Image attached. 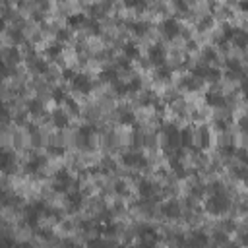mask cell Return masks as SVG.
Returning <instances> with one entry per match:
<instances>
[{
	"label": "cell",
	"mask_w": 248,
	"mask_h": 248,
	"mask_svg": "<svg viewBox=\"0 0 248 248\" xmlns=\"http://www.w3.org/2000/svg\"><path fill=\"white\" fill-rule=\"evenodd\" d=\"M2 169H4V172H12V169H16V159L8 151L2 155Z\"/></svg>",
	"instance_id": "cell-33"
},
{
	"label": "cell",
	"mask_w": 248,
	"mask_h": 248,
	"mask_svg": "<svg viewBox=\"0 0 248 248\" xmlns=\"http://www.w3.org/2000/svg\"><path fill=\"white\" fill-rule=\"evenodd\" d=\"M234 151H236V147H234L232 143H227V145H221V147H219V153H221L223 157H234Z\"/></svg>",
	"instance_id": "cell-40"
},
{
	"label": "cell",
	"mask_w": 248,
	"mask_h": 248,
	"mask_svg": "<svg viewBox=\"0 0 248 248\" xmlns=\"http://www.w3.org/2000/svg\"><path fill=\"white\" fill-rule=\"evenodd\" d=\"M46 153L52 155V157H62V155L66 153V149H64L62 145H48V147H46Z\"/></svg>",
	"instance_id": "cell-39"
},
{
	"label": "cell",
	"mask_w": 248,
	"mask_h": 248,
	"mask_svg": "<svg viewBox=\"0 0 248 248\" xmlns=\"http://www.w3.org/2000/svg\"><path fill=\"white\" fill-rule=\"evenodd\" d=\"M136 248H155V244H153V242H143V240H140Z\"/></svg>",
	"instance_id": "cell-54"
},
{
	"label": "cell",
	"mask_w": 248,
	"mask_h": 248,
	"mask_svg": "<svg viewBox=\"0 0 248 248\" xmlns=\"http://www.w3.org/2000/svg\"><path fill=\"white\" fill-rule=\"evenodd\" d=\"M225 66H227V76H229L231 79H234V78H244V68H242V64H240L236 58H229V60L225 62Z\"/></svg>",
	"instance_id": "cell-19"
},
{
	"label": "cell",
	"mask_w": 248,
	"mask_h": 248,
	"mask_svg": "<svg viewBox=\"0 0 248 248\" xmlns=\"http://www.w3.org/2000/svg\"><path fill=\"white\" fill-rule=\"evenodd\" d=\"M114 192H116L118 196H126V194H128V186H126V182H124V180H116V184H114Z\"/></svg>",
	"instance_id": "cell-44"
},
{
	"label": "cell",
	"mask_w": 248,
	"mask_h": 248,
	"mask_svg": "<svg viewBox=\"0 0 248 248\" xmlns=\"http://www.w3.org/2000/svg\"><path fill=\"white\" fill-rule=\"evenodd\" d=\"M203 209H205L209 215H225V213L231 209V198H229V194L225 192V188L211 190V194L207 196V200H205V203H203Z\"/></svg>",
	"instance_id": "cell-1"
},
{
	"label": "cell",
	"mask_w": 248,
	"mask_h": 248,
	"mask_svg": "<svg viewBox=\"0 0 248 248\" xmlns=\"http://www.w3.org/2000/svg\"><path fill=\"white\" fill-rule=\"evenodd\" d=\"M161 136H163V145H165L167 153H172L182 147L180 145V128L176 124H163Z\"/></svg>",
	"instance_id": "cell-2"
},
{
	"label": "cell",
	"mask_w": 248,
	"mask_h": 248,
	"mask_svg": "<svg viewBox=\"0 0 248 248\" xmlns=\"http://www.w3.org/2000/svg\"><path fill=\"white\" fill-rule=\"evenodd\" d=\"M62 50H64V43H58V41H52L46 48H45V52H46V56L48 58H58L60 54H62Z\"/></svg>",
	"instance_id": "cell-26"
},
{
	"label": "cell",
	"mask_w": 248,
	"mask_h": 248,
	"mask_svg": "<svg viewBox=\"0 0 248 248\" xmlns=\"http://www.w3.org/2000/svg\"><path fill=\"white\" fill-rule=\"evenodd\" d=\"M240 91H242L244 101L248 103V78H242V81H240Z\"/></svg>",
	"instance_id": "cell-51"
},
{
	"label": "cell",
	"mask_w": 248,
	"mask_h": 248,
	"mask_svg": "<svg viewBox=\"0 0 248 248\" xmlns=\"http://www.w3.org/2000/svg\"><path fill=\"white\" fill-rule=\"evenodd\" d=\"M81 203H83V192H79V190H72V192H68L66 194V205H68V211H78L79 207H81Z\"/></svg>",
	"instance_id": "cell-17"
},
{
	"label": "cell",
	"mask_w": 248,
	"mask_h": 248,
	"mask_svg": "<svg viewBox=\"0 0 248 248\" xmlns=\"http://www.w3.org/2000/svg\"><path fill=\"white\" fill-rule=\"evenodd\" d=\"M97 128L93 124H81L76 132V143L81 149H91L93 147V136H95Z\"/></svg>",
	"instance_id": "cell-5"
},
{
	"label": "cell",
	"mask_w": 248,
	"mask_h": 248,
	"mask_svg": "<svg viewBox=\"0 0 248 248\" xmlns=\"http://www.w3.org/2000/svg\"><path fill=\"white\" fill-rule=\"evenodd\" d=\"M19 58H21V54H19V50L16 46H8L6 48V64H17Z\"/></svg>",
	"instance_id": "cell-32"
},
{
	"label": "cell",
	"mask_w": 248,
	"mask_h": 248,
	"mask_svg": "<svg viewBox=\"0 0 248 248\" xmlns=\"http://www.w3.org/2000/svg\"><path fill=\"white\" fill-rule=\"evenodd\" d=\"M180 87L186 89V91H198V89H202V81L190 74V76H184L180 79Z\"/></svg>",
	"instance_id": "cell-21"
},
{
	"label": "cell",
	"mask_w": 248,
	"mask_h": 248,
	"mask_svg": "<svg viewBox=\"0 0 248 248\" xmlns=\"http://www.w3.org/2000/svg\"><path fill=\"white\" fill-rule=\"evenodd\" d=\"M236 126H238V130H240V132L248 134V116H240V118L236 120Z\"/></svg>",
	"instance_id": "cell-48"
},
{
	"label": "cell",
	"mask_w": 248,
	"mask_h": 248,
	"mask_svg": "<svg viewBox=\"0 0 248 248\" xmlns=\"http://www.w3.org/2000/svg\"><path fill=\"white\" fill-rule=\"evenodd\" d=\"M138 194L143 198V202H151L159 196V186L153 182V180H147V178H141L138 182Z\"/></svg>",
	"instance_id": "cell-10"
},
{
	"label": "cell",
	"mask_w": 248,
	"mask_h": 248,
	"mask_svg": "<svg viewBox=\"0 0 248 248\" xmlns=\"http://www.w3.org/2000/svg\"><path fill=\"white\" fill-rule=\"evenodd\" d=\"M76 74H78L76 70H72V68H66V70L62 72V78H64L66 81H72V79L76 78Z\"/></svg>",
	"instance_id": "cell-52"
},
{
	"label": "cell",
	"mask_w": 248,
	"mask_h": 248,
	"mask_svg": "<svg viewBox=\"0 0 248 248\" xmlns=\"http://www.w3.org/2000/svg\"><path fill=\"white\" fill-rule=\"evenodd\" d=\"M70 39V29H58L56 31V41L58 43H66Z\"/></svg>",
	"instance_id": "cell-45"
},
{
	"label": "cell",
	"mask_w": 248,
	"mask_h": 248,
	"mask_svg": "<svg viewBox=\"0 0 248 248\" xmlns=\"http://www.w3.org/2000/svg\"><path fill=\"white\" fill-rule=\"evenodd\" d=\"M161 213H163V217H167V219H178L180 213H182V207H180V203H178L176 200H167V202L161 205Z\"/></svg>",
	"instance_id": "cell-13"
},
{
	"label": "cell",
	"mask_w": 248,
	"mask_h": 248,
	"mask_svg": "<svg viewBox=\"0 0 248 248\" xmlns=\"http://www.w3.org/2000/svg\"><path fill=\"white\" fill-rule=\"evenodd\" d=\"M202 60H203V64L217 62V60H219V52H217L213 46H205V48L202 50Z\"/></svg>",
	"instance_id": "cell-29"
},
{
	"label": "cell",
	"mask_w": 248,
	"mask_h": 248,
	"mask_svg": "<svg viewBox=\"0 0 248 248\" xmlns=\"http://www.w3.org/2000/svg\"><path fill=\"white\" fill-rule=\"evenodd\" d=\"M128 89H130V93H138L141 89V79L140 78H132L128 81Z\"/></svg>",
	"instance_id": "cell-43"
},
{
	"label": "cell",
	"mask_w": 248,
	"mask_h": 248,
	"mask_svg": "<svg viewBox=\"0 0 248 248\" xmlns=\"http://www.w3.org/2000/svg\"><path fill=\"white\" fill-rule=\"evenodd\" d=\"M45 165H46V157L45 155H31L29 159H27V163H25V172H29V174H35V172H39V170H43L45 169Z\"/></svg>",
	"instance_id": "cell-14"
},
{
	"label": "cell",
	"mask_w": 248,
	"mask_h": 248,
	"mask_svg": "<svg viewBox=\"0 0 248 248\" xmlns=\"http://www.w3.org/2000/svg\"><path fill=\"white\" fill-rule=\"evenodd\" d=\"M50 122H52L56 128L64 130V128L70 126V114H68L64 108H54V110L50 112Z\"/></svg>",
	"instance_id": "cell-16"
},
{
	"label": "cell",
	"mask_w": 248,
	"mask_h": 248,
	"mask_svg": "<svg viewBox=\"0 0 248 248\" xmlns=\"http://www.w3.org/2000/svg\"><path fill=\"white\" fill-rule=\"evenodd\" d=\"M76 184V180H74V176L70 174V170H66V169H58L56 172H54V176H52V190L54 192H64V194H68L70 192V186H74Z\"/></svg>",
	"instance_id": "cell-4"
},
{
	"label": "cell",
	"mask_w": 248,
	"mask_h": 248,
	"mask_svg": "<svg viewBox=\"0 0 248 248\" xmlns=\"http://www.w3.org/2000/svg\"><path fill=\"white\" fill-rule=\"evenodd\" d=\"M68 97H70V95H66L64 89H60V87H54V89H52V99H54L58 105H64Z\"/></svg>",
	"instance_id": "cell-36"
},
{
	"label": "cell",
	"mask_w": 248,
	"mask_h": 248,
	"mask_svg": "<svg viewBox=\"0 0 248 248\" xmlns=\"http://www.w3.org/2000/svg\"><path fill=\"white\" fill-rule=\"evenodd\" d=\"M147 60H149V64H153L155 68L165 66V62H167V48H165L161 43L151 45L149 50H147Z\"/></svg>",
	"instance_id": "cell-9"
},
{
	"label": "cell",
	"mask_w": 248,
	"mask_h": 248,
	"mask_svg": "<svg viewBox=\"0 0 248 248\" xmlns=\"http://www.w3.org/2000/svg\"><path fill=\"white\" fill-rule=\"evenodd\" d=\"M159 31H161V35H163L165 39H169V41H172V39H176L178 35H182V27H180V23H178L176 17H165V19L159 23Z\"/></svg>",
	"instance_id": "cell-7"
},
{
	"label": "cell",
	"mask_w": 248,
	"mask_h": 248,
	"mask_svg": "<svg viewBox=\"0 0 248 248\" xmlns=\"http://www.w3.org/2000/svg\"><path fill=\"white\" fill-rule=\"evenodd\" d=\"M128 27H130L136 35H145V33L151 29V25H149L147 21H130Z\"/></svg>",
	"instance_id": "cell-30"
},
{
	"label": "cell",
	"mask_w": 248,
	"mask_h": 248,
	"mask_svg": "<svg viewBox=\"0 0 248 248\" xmlns=\"http://www.w3.org/2000/svg\"><path fill=\"white\" fill-rule=\"evenodd\" d=\"M72 83V89L74 91H78V93H81V95H87V93H91L93 91V79L87 76V74H76V78L70 81Z\"/></svg>",
	"instance_id": "cell-11"
},
{
	"label": "cell",
	"mask_w": 248,
	"mask_h": 248,
	"mask_svg": "<svg viewBox=\"0 0 248 248\" xmlns=\"http://www.w3.org/2000/svg\"><path fill=\"white\" fill-rule=\"evenodd\" d=\"M138 238L143 240V242H153V244H157L159 234H157V231H155L153 227H149V225H141V227L138 229Z\"/></svg>",
	"instance_id": "cell-20"
},
{
	"label": "cell",
	"mask_w": 248,
	"mask_h": 248,
	"mask_svg": "<svg viewBox=\"0 0 248 248\" xmlns=\"http://www.w3.org/2000/svg\"><path fill=\"white\" fill-rule=\"evenodd\" d=\"M192 76L198 78L200 81H211V83H215V81L221 79L223 72L217 66H211V64H196L192 68Z\"/></svg>",
	"instance_id": "cell-3"
},
{
	"label": "cell",
	"mask_w": 248,
	"mask_h": 248,
	"mask_svg": "<svg viewBox=\"0 0 248 248\" xmlns=\"http://www.w3.org/2000/svg\"><path fill=\"white\" fill-rule=\"evenodd\" d=\"M120 163L124 167H128V169L143 170L147 167V157L141 151H128V153H122L120 155Z\"/></svg>",
	"instance_id": "cell-6"
},
{
	"label": "cell",
	"mask_w": 248,
	"mask_h": 248,
	"mask_svg": "<svg viewBox=\"0 0 248 248\" xmlns=\"http://www.w3.org/2000/svg\"><path fill=\"white\" fill-rule=\"evenodd\" d=\"M116 62H118V66H120V68H124V70H130V60H128L126 56H120Z\"/></svg>",
	"instance_id": "cell-53"
},
{
	"label": "cell",
	"mask_w": 248,
	"mask_h": 248,
	"mask_svg": "<svg viewBox=\"0 0 248 248\" xmlns=\"http://www.w3.org/2000/svg\"><path fill=\"white\" fill-rule=\"evenodd\" d=\"M180 145L194 149V128H192V126L180 128Z\"/></svg>",
	"instance_id": "cell-22"
},
{
	"label": "cell",
	"mask_w": 248,
	"mask_h": 248,
	"mask_svg": "<svg viewBox=\"0 0 248 248\" xmlns=\"http://www.w3.org/2000/svg\"><path fill=\"white\" fill-rule=\"evenodd\" d=\"M205 103L211 107V108H223L227 105V97L221 93V91H215V89H209L205 93Z\"/></svg>",
	"instance_id": "cell-15"
},
{
	"label": "cell",
	"mask_w": 248,
	"mask_h": 248,
	"mask_svg": "<svg viewBox=\"0 0 248 248\" xmlns=\"http://www.w3.org/2000/svg\"><path fill=\"white\" fill-rule=\"evenodd\" d=\"M27 64H29V70L35 72V74H41L43 76V74L48 72V62L43 56H29Z\"/></svg>",
	"instance_id": "cell-18"
},
{
	"label": "cell",
	"mask_w": 248,
	"mask_h": 248,
	"mask_svg": "<svg viewBox=\"0 0 248 248\" xmlns=\"http://www.w3.org/2000/svg\"><path fill=\"white\" fill-rule=\"evenodd\" d=\"M112 89H114L116 95H128V93H130V89H128V81H122V79H118L116 83H112Z\"/></svg>",
	"instance_id": "cell-35"
},
{
	"label": "cell",
	"mask_w": 248,
	"mask_h": 248,
	"mask_svg": "<svg viewBox=\"0 0 248 248\" xmlns=\"http://www.w3.org/2000/svg\"><path fill=\"white\" fill-rule=\"evenodd\" d=\"M118 122L124 126H136V114L130 108H120L118 110Z\"/></svg>",
	"instance_id": "cell-23"
},
{
	"label": "cell",
	"mask_w": 248,
	"mask_h": 248,
	"mask_svg": "<svg viewBox=\"0 0 248 248\" xmlns=\"http://www.w3.org/2000/svg\"><path fill=\"white\" fill-rule=\"evenodd\" d=\"M83 27H87L89 33H93V35H101V25H99V19H95V17H87Z\"/></svg>",
	"instance_id": "cell-34"
},
{
	"label": "cell",
	"mask_w": 248,
	"mask_h": 248,
	"mask_svg": "<svg viewBox=\"0 0 248 248\" xmlns=\"http://www.w3.org/2000/svg\"><path fill=\"white\" fill-rule=\"evenodd\" d=\"M155 78H157V81H169L172 78V68L167 64L161 68H155Z\"/></svg>",
	"instance_id": "cell-31"
},
{
	"label": "cell",
	"mask_w": 248,
	"mask_h": 248,
	"mask_svg": "<svg viewBox=\"0 0 248 248\" xmlns=\"http://www.w3.org/2000/svg\"><path fill=\"white\" fill-rule=\"evenodd\" d=\"M27 112L33 114V116H41V114L45 112L43 101H41V99H31V101L27 103Z\"/></svg>",
	"instance_id": "cell-27"
},
{
	"label": "cell",
	"mask_w": 248,
	"mask_h": 248,
	"mask_svg": "<svg viewBox=\"0 0 248 248\" xmlns=\"http://www.w3.org/2000/svg\"><path fill=\"white\" fill-rule=\"evenodd\" d=\"M213 124H215V128H217L219 132H227V130H229V118H221V116H217Z\"/></svg>",
	"instance_id": "cell-41"
},
{
	"label": "cell",
	"mask_w": 248,
	"mask_h": 248,
	"mask_svg": "<svg viewBox=\"0 0 248 248\" xmlns=\"http://www.w3.org/2000/svg\"><path fill=\"white\" fill-rule=\"evenodd\" d=\"M238 8H240L242 12H246V14H248V2H240V4H238Z\"/></svg>",
	"instance_id": "cell-56"
},
{
	"label": "cell",
	"mask_w": 248,
	"mask_h": 248,
	"mask_svg": "<svg viewBox=\"0 0 248 248\" xmlns=\"http://www.w3.org/2000/svg\"><path fill=\"white\" fill-rule=\"evenodd\" d=\"M203 192H205V188H203V186H200V184H196V186H192V188H190L192 198H202V196H203Z\"/></svg>",
	"instance_id": "cell-50"
},
{
	"label": "cell",
	"mask_w": 248,
	"mask_h": 248,
	"mask_svg": "<svg viewBox=\"0 0 248 248\" xmlns=\"http://www.w3.org/2000/svg\"><path fill=\"white\" fill-rule=\"evenodd\" d=\"M66 21H68V27H83L85 25V21H87V16L85 14H70L68 17H66Z\"/></svg>",
	"instance_id": "cell-25"
},
{
	"label": "cell",
	"mask_w": 248,
	"mask_h": 248,
	"mask_svg": "<svg viewBox=\"0 0 248 248\" xmlns=\"http://www.w3.org/2000/svg\"><path fill=\"white\" fill-rule=\"evenodd\" d=\"M87 246H89V248H110V246H108V242H105L103 238H93Z\"/></svg>",
	"instance_id": "cell-46"
},
{
	"label": "cell",
	"mask_w": 248,
	"mask_h": 248,
	"mask_svg": "<svg viewBox=\"0 0 248 248\" xmlns=\"http://www.w3.org/2000/svg\"><path fill=\"white\" fill-rule=\"evenodd\" d=\"M234 159H236L240 165H248V149H246V147H236Z\"/></svg>",
	"instance_id": "cell-37"
},
{
	"label": "cell",
	"mask_w": 248,
	"mask_h": 248,
	"mask_svg": "<svg viewBox=\"0 0 248 248\" xmlns=\"http://www.w3.org/2000/svg\"><path fill=\"white\" fill-rule=\"evenodd\" d=\"M186 48H188V50H190V52H192V50H196V48H198V43H196V41H192V39H190V41H188V45H186Z\"/></svg>",
	"instance_id": "cell-55"
},
{
	"label": "cell",
	"mask_w": 248,
	"mask_h": 248,
	"mask_svg": "<svg viewBox=\"0 0 248 248\" xmlns=\"http://www.w3.org/2000/svg\"><path fill=\"white\" fill-rule=\"evenodd\" d=\"M209 236L203 231H196L186 238V248H207Z\"/></svg>",
	"instance_id": "cell-12"
},
{
	"label": "cell",
	"mask_w": 248,
	"mask_h": 248,
	"mask_svg": "<svg viewBox=\"0 0 248 248\" xmlns=\"http://www.w3.org/2000/svg\"><path fill=\"white\" fill-rule=\"evenodd\" d=\"M99 78H101V81H105V83H116V81H118V72H116V68H105V70L99 74Z\"/></svg>",
	"instance_id": "cell-28"
},
{
	"label": "cell",
	"mask_w": 248,
	"mask_h": 248,
	"mask_svg": "<svg viewBox=\"0 0 248 248\" xmlns=\"http://www.w3.org/2000/svg\"><path fill=\"white\" fill-rule=\"evenodd\" d=\"M64 105H66V107L70 108V112H74V114H78V112H79V107H78V103H76V101H74L72 97H68Z\"/></svg>",
	"instance_id": "cell-49"
},
{
	"label": "cell",
	"mask_w": 248,
	"mask_h": 248,
	"mask_svg": "<svg viewBox=\"0 0 248 248\" xmlns=\"http://www.w3.org/2000/svg\"><path fill=\"white\" fill-rule=\"evenodd\" d=\"M211 25H213V16H203L198 21V31H207Z\"/></svg>",
	"instance_id": "cell-38"
},
{
	"label": "cell",
	"mask_w": 248,
	"mask_h": 248,
	"mask_svg": "<svg viewBox=\"0 0 248 248\" xmlns=\"http://www.w3.org/2000/svg\"><path fill=\"white\" fill-rule=\"evenodd\" d=\"M211 145V134H209V128L200 124L194 128V149L196 151H203Z\"/></svg>",
	"instance_id": "cell-8"
},
{
	"label": "cell",
	"mask_w": 248,
	"mask_h": 248,
	"mask_svg": "<svg viewBox=\"0 0 248 248\" xmlns=\"http://www.w3.org/2000/svg\"><path fill=\"white\" fill-rule=\"evenodd\" d=\"M232 172H234V176H236V178H240V180H246V178H248V170H246L242 165H240V167H236V169H232Z\"/></svg>",
	"instance_id": "cell-47"
},
{
	"label": "cell",
	"mask_w": 248,
	"mask_h": 248,
	"mask_svg": "<svg viewBox=\"0 0 248 248\" xmlns=\"http://www.w3.org/2000/svg\"><path fill=\"white\" fill-rule=\"evenodd\" d=\"M10 39H12L14 46H16V45H19V43L23 41V33H21L19 29H10Z\"/></svg>",
	"instance_id": "cell-42"
},
{
	"label": "cell",
	"mask_w": 248,
	"mask_h": 248,
	"mask_svg": "<svg viewBox=\"0 0 248 248\" xmlns=\"http://www.w3.org/2000/svg\"><path fill=\"white\" fill-rule=\"evenodd\" d=\"M122 50H124V56L128 60H140V46L136 43H124Z\"/></svg>",
	"instance_id": "cell-24"
}]
</instances>
